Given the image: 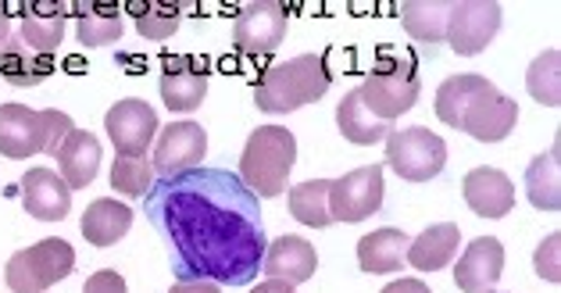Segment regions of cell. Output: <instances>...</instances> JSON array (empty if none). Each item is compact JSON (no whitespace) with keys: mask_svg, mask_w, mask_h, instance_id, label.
<instances>
[{"mask_svg":"<svg viewBox=\"0 0 561 293\" xmlns=\"http://www.w3.org/2000/svg\"><path fill=\"white\" fill-rule=\"evenodd\" d=\"M147 215L175 250V272L218 286H248L268 250L257 198L226 169H194L158 179Z\"/></svg>","mask_w":561,"mask_h":293,"instance_id":"obj_1","label":"cell"},{"mask_svg":"<svg viewBox=\"0 0 561 293\" xmlns=\"http://www.w3.org/2000/svg\"><path fill=\"white\" fill-rule=\"evenodd\" d=\"M436 115L450 129L469 133L479 144H497V139L512 136L518 104L483 76H450L436 90Z\"/></svg>","mask_w":561,"mask_h":293,"instance_id":"obj_2","label":"cell"},{"mask_svg":"<svg viewBox=\"0 0 561 293\" xmlns=\"http://www.w3.org/2000/svg\"><path fill=\"white\" fill-rule=\"evenodd\" d=\"M330 87L333 76L322 54H300V58L265 68L254 87V104L265 115H290L297 108L322 101Z\"/></svg>","mask_w":561,"mask_h":293,"instance_id":"obj_3","label":"cell"},{"mask_svg":"<svg viewBox=\"0 0 561 293\" xmlns=\"http://www.w3.org/2000/svg\"><path fill=\"white\" fill-rule=\"evenodd\" d=\"M297 161V139L286 125H257L240 155V179L254 198H279Z\"/></svg>","mask_w":561,"mask_h":293,"instance_id":"obj_4","label":"cell"},{"mask_svg":"<svg viewBox=\"0 0 561 293\" xmlns=\"http://www.w3.org/2000/svg\"><path fill=\"white\" fill-rule=\"evenodd\" d=\"M76 125L58 108L33 111L25 104H0V155L22 161L30 155H58Z\"/></svg>","mask_w":561,"mask_h":293,"instance_id":"obj_5","label":"cell"},{"mask_svg":"<svg viewBox=\"0 0 561 293\" xmlns=\"http://www.w3.org/2000/svg\"><path fill=\"white\" fill-rule=\"evenodd\" d=\"M358 90H362L365 108L373 111L379 122H393V119H401L404 111H412L419 101V93H422L419 65L408 50L382 47L373 72H368V79Z\"/></svg>","mask_w":561,"mask_h":293,"instance_id":"obj_6","label":"cell"},{"mask_svg":"<svg viewBox=\"0 0 561 293\" xmlns=\"http://www.w3.org/2000/svg\"><path fill=\"white\" fill-rule=\"evenodd\" d=\"M72 269H76L72 244L50 236V240H39L33 247L19 250V255H11L4 279L11 293H44L54 283H61L65 275H72Z\"/></svg>","mask_w":561,"mask_h":293,"instance_id":"obj_7","label":"cell"},{"mask_svg":"<svg viewBox=\"0 0 561 293\" xmlns=\"http://www.w3.org/2000/svg\"><path fill=\"white\" fill-rule=\"evenodd\" d=\"M387 165L408 183H430L444 172L447 144L422 125H408V129L387 136Z\"/></svg>","mask_w":561,"mask_h":293,"instance_id":"obj_8","label":"cell"},{"mask_svg":"<svg viewBox=\"0 0 561 293\" xmlns=\"http://www.w3.org/2000/svg\"><path fill=\"white\" fill-rule=\"evenodd\" d=\"M501 30V4L497 0H455L447 19V44L455 54H472L486 50L494 44V36Z\"/></svg>","mask_w":561,"mask_h":293,"instance_id":"obj_9","label":"cell"},{"mask_svg":"<svg viewBox=\"0 0 561 293\" xmlns=\"http://www.w3.org/2000/svg\"><path fill=\"white\" fill-rule=\"evenodd\" d=\"M286 25H290V15H286V4H279V0L243 4L237 22H232V44H237V50L251 54V58L272 54L286 40Z\"/></svg>","mask_w":561,"mask_h":293,"instance_id":"obj_10","label":"cell"},{"mask_svg":"<svg viewBox=\"0 0 561 293\" xmlns=\"http://www.w3.org/2000/svg\"><path fill=\"white\" fill-rule=\"evenodd\" d=\"M382 207V165H365L330 183V218L362 222Z\"/></svg>","mask_w":561,"mask_h":293,"instance_id":"obj_11","label":"cell"},{"mask_svg":"<svg viewBox=\"0 0 561 293\" xmlns=\"http://www.w3.org/2000/svg\"><path fill=\"white\" fill-rule=\"evenodd\" d=\"M204 155H208V133L197 122H172L158 133L154 144V176L175 179L183 172L201 169Z\"/></svg>","mask_w":561,"mask_h":293,"instance_id":"obj_12","label":"cell"},{"mask_svg":"<svg viewBox=\"0 0 561 293\" xmlns=\"http://www.w3.org/2000/svg\"><path fill=\"white\" fill-rule=\"evenodd\" d=\"M104 129H107V136H112L118 155L140 158L144 150H150V144H154V136H158V115L147 101L126 97V101H118L104 115Z\"/></svg>","mask_w":561,"mask_h":293,"instance_id":"obj_13","label":"cell"},{"mask_svg":"<svg viewBox=\"0 0 561 293\" xmlns=\"http://www.w3.org/2000/svg\"><path fill=\"white\" fill-rule=\"evenodd\" d=\"M158 90L169 111L190 115V111H197L204 104V97H208V68L194 58H169L165 68H161Z\"/></svg>","mask_w":561,"mask_h":293,"instance_id":"obj_14","label":"cell"},{"mask_svg":"<svg viewBox=\"0 0 561 293\" xmlns=\"http://www.w3.org/2000/svg\"><path fill=\"white\" fill-rule=\"evenodd\" d=\"M504 272V247L497 236H479L455 264V283L461 293H490Z\"/></svg>","mask_w":561,"mask_h":293,"instance_id":"obj_15","label":"cell"},{"mask_svg":"<svg viewBox=\"0 0 561 293\" xmlns=\"http://www.w3.org/2000/svg\"><path fill=\"white\" fill-rule=\"evenodd\" d=\"M22 207L39 222H61L72 207V190L50 169H30L22 176Z\"/></svg>","mask_w":561,"mask_h":293,"instance_id":"obj_16","label":"cell"},{"mask_svg":"<svg viewBox=\"0 0 561 293\" xmlns=\"http://www.w3.org/2000/svg\"><path fill=\"white\" fill-rule=\"evenodd\" d=\"M319 269V255H314V247L305 240V236H279L276 244H268L265 258H262V272L268 279H279V283H308Z\"/></svg>","mask_w":561,"mask_h":293,"instance_id":"obj_17","label":"cell"},{"mask_svg":"<svg viewBox=\"0 0 561 293\" xmlns=\"http://www.w3.org/2000/svg\"><path fill=\"white\" fill-rule=\"evenodd\" d=\"M65 22H68V4H25L19 11V40L33 54L54 58V50L65 40Z\"/></svg>","mask_w":561,"mask_h":293,"instance_id":"obj_18","label":"cell"},{"mask_svg":"<svg viewBox=\"0 0 561 293\" xmlns=\"http://www.w3.org/2000/svg\"><path fill=\"white\" fill-rule=\"evenodd\" d=\"M461 190L479 218H504L515 207V183L501 169H472Z\"/></svg>","mask_w":561,"mask_h":293,"instance_id":"obj_19","label":"cell"},{"mask_svg":"<svg viewBox=\"0 0 561 293\" xmlns=\"http://www.w3.org/2000/svg\"><path fill=\"white\" fill-rule=\"evenodd\" d=\"M54 158H58V169H61V179L68 183V190H87L101 169V144L93 133L72 129Z\"/></svg>","mask_w":561,"mask_h":293,"instance_id":"obj_20","label":"cell"},{"mask_svg":"<svg viewBox=\"0 0 561 293\" xmlns=\"http://www.w3.org/2000/svg\"><path fill=\"white\" fill-rule=\"evenodd\" d=\"M458 244H461V229L455 222H440V226H430L426 233L408 244L404 261L419 272H440L444 264L455 261Z\"/></svg>","mask_w":561,"mask_h":293,"instance_id":"obj_21","label":"cell"},{"mask_svg":"<svg viewBox=\"0 0 561 293\" xmlns=\"http://www.w3.org/2000/svg\"><path fill=\"white\" fill-rule=\"evenodd\" d=\"M133 226V207L115 198H101L87 207L83 215V236L93 247H115Z\"/></svg>","mask_w":561,"mask_h":293,"instance_id":"obj_22","label":"cell"},{"mask_svg":"<svg viewBox=\"0 0 561 293\" xmlns=\"http://www.w3.org/2000/svg\"><path fill=\"white\" fill-rule=\"evenodd\" d=\"M54 72V58H44V54H33L22 44L19 33L0 47V76H4L11 87H39L44 79H50Z\"/></svg>","mask_w":561,"mask_h":293,"instance_id":"obj_23","label":"cell"},{"mask_svg":"<svg viewBox=\"0 0 561 293\" xmlns=\"http://www.w3.org/2000/svg\"><path fill=\"white\" fill-rule=\"evenodd\" d=\"M408 244L412 240H408V233H401V229H376L358 240V264L373 275L397 272L404 264Z\"/></svg>","mask_w":561,"mask_h":293,"instance_id":"obj_24","label":"cell"},{"mask_svg":"<svg viewBox=\"0 0 561 293\" xmlns=\"http://www.w3.org/2000/svg\"><path fill=\"white\" fill-rule=\"evenodd\" d=\"M336 129L344 133V139H351V144L368 147V144H376V139L390 136V122H379L373 111L365 108L362 90H351L336 108Z\"/></svg>","mask_w":561,"mask_h":293,"instance_id":"obj_25","label":"cell"},{"mask_svg":"<svg viewBox=\"0 0 561 293\" xmlns=\"http://www.w3.org/2000/svg\"><path fill=\"white\" fill-rule=\"evenodd\" d=\"M526 193H529L533 207H540V212H558L561 207V150H558V144L547 150V155L529 161Z\"/></svg>","mask_w":561,"mask_h":293,"instance_id":"obj_26","label":"cell"},{"mask_svg":"<svg viewBox=\"0 0 561 293\" xmlns=\"http://www.w3.org/2000/svg\"><path fill=\"white\" fill-rule=\"evenodd\" d=\"M450 4L455 0H412L401 11L404 33L419 40V44H440L447 36V19H450Z\"/></svg>","mask_w":561,"mask_h":293,"instance_id":"obj_27","label":"cell"},{"mask_svg":"<svg viewBox=\"0 0 561 293\" xmlns=\"http://www.w3.org/2000/svg\"><path fill=\"white\" fill-rule=\"evenodd\" d=\"M76 36L83 47H112L122 40V15L115 4H79Z\"/></svg>","mask_w":561,"mask_h":293,"instance_id":"obj_28","label":"cell"},{"mask_svg":"<svg viewBox=\"0 0 561 293\" xmlns=\"http://www.w3.org/2000/svg\"><path fill=\"white\" fill-rule=\"evenodd\" d=\"M330 183L333 179H308L290 190V212L297 222H305L311 229L330 226Z\"/></svg>","mask_w":561,"mask_h":293,"instance_id":"obj_29","label":"cell"},{"mask_svg":"<svg viewBox=\"0 0 561 293\" xmlns=\"http://www.w3.org/2000/svg\"><path fill=\"white\" fill-rule=\"evenodd\" d=\"M133 19H136V33L144 40H172L180 33V22H183V8L180 4H129Z\"/></svg>","mask_w":561,"mask_h":293,"instance_id":"obj_30","label":"cell"},{"mask_svg":"<svg viewBox=\"0 0 561 293\" xmlns=\"http://www.w3.org/2000/svg\"><path fill=\"white\" fill-rule=\"evenodd\" d=\"M526 87L537 104H547V108L561 104V54L558 50H543L540 58L529 65Z\"/></svg>","mask_w":561,"mask_h":293,"instance_id":"obj_31","label":"cell"},{"mask_svg":"<svg viewBox=\"0 0 561 293\" xmlns=\"http://www.w3.org/2000/svg\"><path fill=\"white\" fill-rule=\"evenodd\" d=\"M112 187L126 198H147L154 190V165H150L144 155L133 158V155H115L112 165Z\"/></svg>","mask_w":561,"mask_h":293,"instance_id":"obj_32","label":"cell"},{"mask_svg":"<svg viewBox=\"0 0 561 293\" xmlns=\"http://www.w3.org/2000/svg\"><path fill=\"white\" fill-rule=\"evenodd\" d=\"M558 247H561V233H551V236H547V240L537 247V275L547 279V283H558V279H561Z\"/></svg>","mask_w":561,"mask_h":293,"instance_id":"obj_33","label":"cell"},{"mask_svg":"<svg viewBox=\"0 0 561 293\" xmlns=\"http://www.w3.org/2000/svg\"><path fill=\"white\" fill-rule=\"evenodd\" d=\"M83 293H129V290H126V279H122L118 272L101 269V272H93V275L87 279Z\"/></svg>","mask_w":561,"mask_h":293,"instance_id":"obj_34","label":"cell"},{"mask_svg":"<svg viewBox=\"0 0 561 293\" xmlns=\"http://www.w3.org/2000/svg\"><path fill=\"white\" fill-rule=\"evenodd\" d=\"M169 293H222V290H218V283H208V279H183Z\"/></svg>","mask_w":561,"mask_h":293,"instance_id":"obj_35","label":"cell"},{"mask_svg":"<svg viewBox=\"0 0 561 293\" xmlns=\"http://www.w3.org/2000/svg\"><path fill=\"white\" fill-rule=\"evenodd\" d=\"M382 293H433L422 279H397V283H390Z\"/></svg>","mask_w":561,"mask_h":293,"instance_id":"obj_36","label":"cell"},{"mask_svg":"<svg viewBox=\"0 0 561 293\" xmlns=\"http://www.w3.org/2000/svg\"><path fill=\"white\" fill-rule=\"evenodd\" d=\"M251 293H297L290 283H279V279H268V283H257Z\"/></svg>","mask_w":561,"mask_h":293,"instance_id":"obj_37","label":"cell"},{"mask_svg":"<svg viewBox=\"0 0 561 293\" xmlns=\"http://www.w3.org/2000/svg\"><path fill=\"white\" fill-rule=\"evenodd\" d=\"M11 36H15V30H11V11L0 8V47H4Z\"/></svg>","mask_w":561,"mask_h":293,"instance_id":"obj_38","label":"cell"},{"mask_svg":"<svg viewBox=\"0 0 561 293\" xmlns=\"http://www.w3.org/2000/svg\"><path fill=\"white\" fill-rule=\"evenodd\" d=\"M490 293H497V290H490Z\"/></svg>","mask_w":561,"mask_h":293,"instance_id":"obj_39","label":"cell"}]
</instances>
